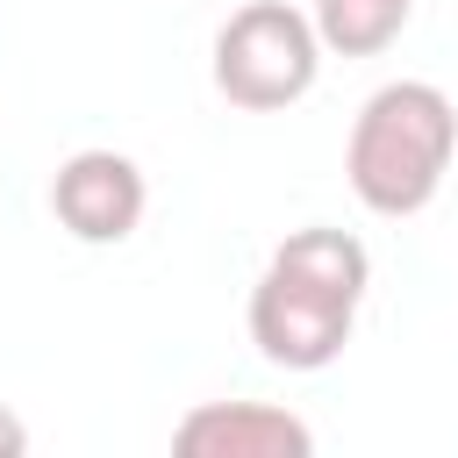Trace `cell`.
<instances>
[{
	"label": "cell",
	"instance_id": "cell-1",
	"mask_svg": "<svg viewBox=\"0 0 458 458\" xmlns=\"http://www.w3.org/2000/svg\"><path fill=\"white\" fill-rule=\"evenodd\" d=\"M451 150H458V107L444 100V86L394 79L358 107L351 143H344V172H351V193L372 215L408 222L437 200Z\"/></svg>",
	"mask_w": 458,
	"mask_h": 458
},
{
	"label": "cell",
	"instance_id": "cell-2",
	"mask_svg": "<svg viewBox=\"0 0 458 458\" xmlns=\"http://www.w3.org/2000/svg\"><path fill=\"white\" fill-rule=\"evenodd\" d=\"M315 72H322L315 14H301L286 0H243L215 29V93L243 114H279V107L308 100Z\"/></svg>",
	"mask_w": 458,
	"mask_h": 458
},
{
	"label": "cell",
	"instance_id": "cell-3",
	"mask_svg": "<svg viewBox=\"0 0 458 458\" xmlns=\"http://www.w3.org/2000/svg\"><path fill=\"white\" fill-rule=\"evenodd\" d=\"M351 322H358V301H344L329 286H308V279H293L279 265H265V279L250 286V344L279 372L336 365L344 344H351Z\"/></svg>",
	"mask_w": 458,
	"mask_h": 458
},
{
	"label": "cell",
	"instance_id": "cell-4",
	"mask_svg": "<svg viewBox=\"0 0 458 458\" xmlns=\"http://www.w3.org/2000/svg\"><path fill=\"white\" fill-rule=\"evenodd\" d=\"M143 208H150L143 165L122 157V150H72L50 179V215L79 243H129Z\"/></svg>",
	"mask_w": 458,
	"mask_h": 458
},
{
	"label": "cell",
	"instance_id": "cell-5",
	"mask_svg": "<svg viewBox=\"0 0 458 458\" xmlns=\"http://www.w3.org/2000/svg\"><path fill=\"white\" fill-rule=\"evenodd\" d=\"M179 458H315V429L272 401H200L172 429Z\"/></svg>",
	"mask_w": 458,
	"mask_h": 458
},
{
	"label": "cell",
	"instance_id": "cell-6",
	"mask_svg": "<svg viewBox=\"0 0 458 458\" xmlns=\"http://www.w3.org/2000/svg\"><path fill=\"white\" fill-rule=\"evenodd\" d=\"M272 265L279 272H293V279H308V286H329V293H344V301H365V286H372V258H365V243L351 236V229H293L279 250H272Z\"/></svg>",
	"mask_w": 458,
	"mask_h": 458
},
{
	"label": "cell",
	"instance_id": "cell-7",
	"mask_svg": "<svg viewBox=\"0 0 458 458\" xmlns=\"http://www.w3.org/2000/svg\"><path fill=\"white\" fill-rule=\"evenodd\" d=\"M415 0H315V36L329 57H379L408 29Z\"/></svg>",
	"mask_w": 458,
	"mask_h": 458
},
{
	"label": "cell",
	"instance_id": "cell-8",
	"mask_svg": "<svg viewBox=\"0 0 458 458\" xmlns=\"http://www.w3.org/2000/svg\"><path fill=\"white\" fill-rule=\"evenodd\" d=\"M21 451H29V422L14 408H0V458H21Z\"/></svg>",
	"mask_w": 458,
	"mask_h": 458
}]
</instances>
